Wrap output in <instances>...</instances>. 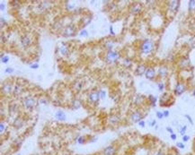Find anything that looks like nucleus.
Returning <instances> with one entry per match:
<instances>
[{"mask_svg":"<svg viewBox=\"0 0 195 155\" xmlns=\"http://www.w3.org/2000/svg\"><path fill=\"white\" fill-rule=\"evenodd\" d=\"M155 49V44L154 41L150 39H146L144 40L141 44H140V47H139V50H140V53L143 55H149L153 52V50Z\"/></svg>","mask_w":195,"mask_h":155,"instance_id":"nucleus-1","label":"nucleus"},{"mask_svg":"<svg viewBox=\"0 0 195 155\" xmlns=\"http://www.w3.org/2000/svg\"><path fill=\"white\" fill-rule=\"evenodd\" d=\"M121 59V54L119 51L111 49V50H107V52L105 56V60L108 64H116L119 60Z\"/></svg>","mask_w":195,"mask_h":155,"instance_id":"nucleus-2","label":"nucleus"},{"mask_svg":"<svg viewBox=\"0 0 195 155\" xmlns=\"http://www.w3.org/2000/svg\"><path fill=\"white\" fill-rule=\"evenodd\" d=\"M22 104L25 108L29 109V110H32V109H34L38 106V101L34 97L27 96L24 97L22 100Z\"/></svg>","mask_w":195,"mask_h":155,"instance_id":"nucleus-3","label":"nucleus"},{"mask_svg":"<svg viewBox=\"0 0 195 155\" xmlns=\"http://www.w3.org/2000/svg\"><path fill=\"white\" fill-rule=\"evenodd\" d=\"M76 30L77 28L76 27V25L74 24H68L67 26H65L61 34L63 37L65 38H70V37H73L76 35Z\"/></svg>","mask_w":195,"mask_h":155,"instance_id":"nucleus-4","label":"nucleus"},{"mask_svg":"<svg viewBox=\"0 0 195 155\" xmlns=\"http://www.w3.org/2000/svg\"><path fill=\"white\" fill-rule=\"evenodd\" d=\"M100 100H101L100 92L99 91H97V90H94V91H92L88 94V101L94 105L98 104Z\"/></svg>","mask_w":195,"mask_h":155,"instance_id":"nucleus-5","label":"nucleus"},{"mask_svg":"<svg viewBox=\"0 0 195 155\" xmlns=\"http://www.w3.org/2000/svg\"><path fill=\"white\" fill-rule=\"evenodd\" d=\"M142 10H143V5L139 2H135V3L131 4V6L129 7V12L134 15L140 14Z\"/></svg>","mask_w":195,"mask_h":155,"instance_id":"nucleus-6","label":"nucleus"},{"mask_svg":"<svg viewBox=\"0 0 195 155\" xmlns=\"http://www.w3.org/2000/svg\"><path fill=\"white\" fill-rule=\"evenodd\" d=\"M186 92V85L183 82H177L174 89V93L175 96H181Z\"/></svg>","mask_w":195,"mask_h":155,"instance_id":"nucleus-7","label":"nucleus"},{"mask_svg":"<svg viewBox=\"0 0 195 155\" xmlns=\"http://www.w3.org/2000/svg\"><path fill=\"white\" fill-rule=\"evenodd\" d=\"M143 118H144V115L142 114V112H140L139 110H135L131 114V122L133 123H139V121L143 120Z\"/></svg>","mask_w":195,"mask_h":155,"instance_id":"nucleus-8","label":"nucleus"},{"mask_svg":"<svg viewBox=\"0 0 195 155\" xmlns=\"http://www.w3.org/2000/svg\"><path fill=\"white\" fill-rule=\"evenodd\" d=\"M58 53L60 54V56L62 57H67L69 55V48L68 45L66 42H62L60 46L58 47Z\"/></svg>","mask_w":195,"mask_h":155,"instance_id":"nucleus-9","label":"nucleus"},{"mask_svg":"<svg viewBox=\"0 0 195 155\" xmlns=\"http://www.w3.org/2000/svg\"><path fill=\"white\" fill-rule=\"evenodd\" d=\"M180 7V1L179 0H173V1L168 2V10L173 13H177Z\"/></svg>","mask_w":195,"mask_h":155,"instance_id":"nucleus-10","label":"nucleus"},{"mask_svg":"<svg viewBox=\"0 0 195 155\" xmlns=\"http://www.w3.org/2000/svg\"><path fill=\"white\" fill-rule=\"evenodd\" d=\"M168 72H169L168 67L166 65H162V66H160L158 68L157 75H158V77H160V78H166V77L168 75Z\"/></svg>","mask_w":195,"mask_h":155,"instance_id":"nucleus-11","label":"nucleus"},{"mask_svg":"<svg viewBox=\"0 0 195 155\" xmlns=\"http://www.w3.org/2000/svg\"><path fill=\"white\" fill-rule=\"evenodd\" d=\"M147 67L146 65L144 64H139L137 67H136V69L134 71V74L137 76H141L143 75H145L146 71H147Z\"/></svg>","mask_w":195,"mask_h":155,"instance_id":"nucleus-12","label":"nucleus"},{"mask_svg":"<svg viewBox=\"0 0 195 155\" xmlns=\"http://www.w3.org/2000/svg\"><path fill=\"white\" fill-rule=\"evenodd\" d=\"M117 148L115 145H108L103 151V155H116Z\"/></svg>","mask_w":195,"mask_h":155,"instance_id":"nucleus-13","label":"nucleus"},{"mask_svg":"<svg viewBox=\"0 0 195 155\" xmlns=\"http://www.w3.org/2000/svg\"><path fill=\"white\" fill-rule=\"evenodd\" d=\"M21 45L23 46V48H28L29 46H31V39L30 38L29 35L27 34H24L23 36L21 37Z\"/></svg>","mask_w":195,"mask_h":155,"instance_id":"nucleus-14","label":"nucleus"},{"mask_svg":"<svg viewBox=\"0 0 195 155\" xmlns=\"http://www.w3.org/2000/svg\"><path fill=\"white\" fill-rule=\"evenodd\" d=\"M145 76H146V78L147 80H150V81L154 80L155 78V76H157V75H155V68L152 67H147L146 73H145Z\"/></svg>","mask_w":195,"mask_h":155,"instance_id":"nucleus-15","label":"nucleus"},{"mask_svg":"<svg viewBox=\"0 0 195 155\" xmlns=\"http://www.w3.org/2000/svg\"><path fill=\"white\" fill-rule=\"evenodd\" d=\"M171 99H172V96L169 95V93H167V92L163 93V94H162V96L160 97V106L167 105Z\"/></svg>","mask_w":195,"mask_h":155,"instance_id":"nucleus-16","label":"nucleus"},{"mask_svg":"<svg viewBox=\"0 0 195 155\" xmlns=\"http://www.w3.org/2000/svg\"><path fill=\"white\" fill-rule=\"evenodd\" d=\"M178 65H179V67L181 68H183V69H185L187 68L188 67H190V65H191V62H190V59H188V57H181L179 62H178Z\"/></svg>","mask_w":195,"mask_h":155,"instance_id":"nucleus-17","label":"nucleus"},{"mask_svg":"<svg viewBox=\"0 0 195 155\" xmlns=\"http://www.w3.org/2000/svg\"><path fill=\"white\" fill-rule=\"evenodd\" d=\"M13 91H14V88H13V86H12V84L10 82H6L5 84H3V86H2V92L4 94H9Z\"/></svg>","mask_w":195,"mask_h":155,"instance_id":"nucleus-18","label":"nucleus"},{"mask_svg":"<svg viewBox=\"0 0 195 155\" xmlns=\"http://www.w3.org/2000/svg\"><path fill=\"white\" fill-rule=\"evenodd\" d=\"M121 121V117L119 115H112L108 118V122L111 125H117Z\"/></svg>","mask_w":195,"mask_h":155,"instance_id":"nucleus-19","label":"nucleus"},{"mask_svg":"<svg viewBox=\"0 0 195 155\" xmlns=\"http://www.w3.org/2000/svg\"><path fill=\"white\" fill-rule=\"evenodd\" d=\"M70 106H71V108L74 109V110H76V109H78L81 108L82 106V101L79 100V99H73L72 101H71L70 103Z\"/></svg>","mask_w":195,"mask_h":155,"instance_id":"nucleus-20","label":"nucleus"},{"mask_svg":"<svg viewBox=\"0 0 195 155\" xmlns=\"http://www.w3.org/2000/svg\"><path fill=\"white\" fill-rule=\"evenodd\" d=\"M55 118L58 121H65L67 119V115L63 110H58L55 113Z\"/></svg>","mask_w":195,"mask_h":155,"instance_id":"nucleus-21","label":"nucleus"},{"mask_svg":"<svg viewBox=\"0 0 195 155\" xmlns=\"http://www.w3.org/2000/svg\"><path fill=\"white\" fill-rule=\"evenodd\" d=\"M14 126L16 128V129H20V128H22L23 126H24V121H23V119H22L21 118H15V120L14 121Z\"/></svg>","mask_w":195,"mask_h":155,"instance_id":"nucleus-22","label":"nucleus"},{"mask_svg":"<svg viewBox=\"0 0 195 155\" xmlns=\"http://www.w3.org/2000/svg\"><path fill=\"white\" fill-rule=\"evenodd\" d=\"M23 92V88L22 85L20 84H16L15 87H14V91H13V93H14L15 96H19L21 95Z\"/></svg>","mask_w":195,"mask_h":155,"instance_id":"nucleus-23","label":"nucleus"},{"mask_svg":"<svg viewBox=\"0 0 195 155\" xmlns=\"http://www.w3.org/2000/svg\"><path fill=\"white\" fill-rule=\"evenodd\" d=\"M83 88V82H79V81H76L73 82V89L75 92H80L81 90Z\"/></svg>","mask_w":195,"mask_h":155,"instance_id":"nucleus-24","label":"nucleus"},{"mask_svg":"<svg viewBox=\"0 0 195 155\" xmlns=\"http://www.w3.org/2000/svg\"><path fill=\"white\" fill-rule=\"evenodd\" d=\"M114 45H115V41H114L108 40V41H106L105 43V47L108 50H111V49H113Z\"/></svg>","mask_w":195,"mask_h":155,"instance_id":"nucleus-25","label":"nucleus"},{"mask_svg":"<svg viewBox=\"0 0 195 155\" xmlns=\"http://www.w3.org/2000/svg\"><path fill=\"white\" fill-rule=\"evenodd\" d=\"M51 4L50 2H42V4L39 5V8H41L42 11H47L50 7Z\"/></svg>","mask_w":195,"mask_h":155,"instance_id":"nucleus-26","label":"nucleus"},{"mask_svg":"<svg viewBox=\"0 0 195 155\" xmlns=\"http://www.w3.org/2000/svg\"><path fill=\"white\" fill-rule=\"evenodd\" d=\"M123 65L124 67H126L127 68H131L132 67V60L129 57H126V59H123Z\"/></svg>","mask_w":195,"mask_h":155,"instance_id":"nucleus-27","label":"nucleus"},{"mask_svg":"<svg viewBox=\"0 0 195 155\" xmlns=\"http://www.w3.org/2000/svg\"><path fill=\"white\" fill-rule=\"evenodd\" d=\"M148 100H149V102H150L151 106L155 107V103H157V97H155L154 95H149L148 96Z\"/></svg>","mask_w":195,"mask_h":155,"instance_id":"nucleus-28","label":"nucleus"},{"mask_svg":"<svg viewBox=\"0 0 195 155\" xmlns=\"http://www.w3.org/2000/svg\"><path fill=\"white\" fill-rule=\"evenodd\" d=\"M188 10L191 13L195 12V0H190L189 4H188Z\"/></svg>","mask_w":195,"mask_h":155,"instance_id":"nucleus-29","label":"nucleus"},{"mask_svg":"<svg viewBox=\"0 0 195 155\" xmlns=\"http://www.w3.org/2000/svg\"><path fill=\"white\" fill-rule=\"evenodd\" d=\"M76 143L78 144H80V145H82V144H86V137L83 136V135H80V136L77 137V138L76 139Z\"/></svg>","mask_w":195,"mask_h":155,"instance_id":"nucleus-30","label":"nucleus"},{"mask_svg":"<svg viewBox=\"0 0 195 155\" xmlns=\"http://www.w3.org/2000/svg\"><path fill=\"white\" fill-rule=\"evenodd\" d=\"M178 129H179V134L182 135V136H184V135H185V133L187 131V126H178Z\"/></svg>","mask_w":195,"mask_h":155,"instance_id":"nucleus-31","label":"nucleus"},{"mask_svg":"<svg viewBox=\"0 0 195 155\" xmlns=\"http://www.w3.org/2000/svg\"><path fill=\"white\" fill-rule=\"evenodd\" d=\"M6 128H7V126H6L5 123H4V122L2 121L1 123H0V134H3L4 132L6 131Z\"/></svg>","mask_w":195,"mask_h":155,"instance_id":"nucleus-32","label":"nucleus"},{"mask_svg":"<svg viewBox=\"0 0 195 155\" xmlns=\"http://www.w3.org/2000/svg\"><path fill=\"white\" fill-rule=\"evenodd\" d=\"M65 6H66V10L70 11V10H72V9H74L76 7V5L74 3H69V2H68L66 5H65Z\"/></svg>","mask_w":195,"mask_h":155,"instance_id":"nucleus-33","label":"nucleus"},{"mask_svg":"<svg viewBox=\"0 0 195 155\" xmlns=\"http://www.w3.org/2000/svg\"><path fill=\"white\" fill-rule=\"evenodd\" d=\"M79 36H80V37H84V38H86V37L89 36V32H88L87 30L83 29V30H81L80 32H79Z\"/></svg>","mask_w":195,"mask_h":155,"instance_id":"nucleus-34","label":"nucleus"},{"mask_svg":"<svg viewBox=\"0 0 195 155\" xmlns=\"http://www.w3.org/2000/svg\"><path fill=\"white\" fill-rule=\"evenodd\" d=\"M9 110H10V113H11V114L16 112V111H17V105H16V104H12V105H10V107H9Z\"/></svg>","mask_w":195,"mask_h":155,"instance_id":"nucleus-35","label":"nucleus"},{"mask_svg":"<svg viewBox=\"0 0 195 155\" xmlns=\"http://www.w3.org/2000/svg\"><path fill=\"white\" fill-rule=\"evenodd\" d=\"M157 88L160 92H163L165 90V82H157Z\"/></svg>","mask_w":195,"mask_h":155,"instance_id":"nucleus-36","label":"nucleus"},{"mask_svg":"<svg viewBox=\"0 0 195 155\" xmlns=\"http://www.w3.org/2000/svg\"><path fill=\"white\" fill-rule=\"evenodd\" d=\"M9 59H10L9 56H7V55H5L4 57H1V62H2L3 64H7V63H8V61H9Z\"/></svg>","mask_w":195,"mask_h":155,"instance_id":"nucleus-37","label":"nucleus"},{"mask_svg":"<svg viewBox=\"0 0 195 155\" xmlns=\"http://www.w3.org/2000/svg\"><path fill=\"white\" fill-rule=\"evenodd\" d=\"M99 92H100V97L102 100H105L106 98V92L105 90H99Z\"/></svg>","mask_w":195,"mask_h":155,"instance_id":"nucleus-38","label":"nucleus"},{"mask_svg":"<svg viewBox=\"0 0 195 155\" xmlns=\"http://www.w3.org/2000/svg\"><path fill=\"white\" fill-rule=\"evenodd\" d=\"M14 68L13 67H6L5 69V74H8V75H10V74H12V73H14Z\"/></svg>","mask_w":195,"mask_h":155,"instance_id":"nucleus-39","label":"nucleus"},{"mask_svg":"<svg viewBox=\"0 0 195 155\" xmlns=\"http://www.w3.org/2000/svg\"><path fill=\"white\" fill-rule=\"evenodd\" d=\"M39 67H40V65H39V63H37V62L30 65V68H31V69H38Z\"/></svg>","mask_w":195,"mask_h":155,"instance_id":"nucleus-40","label":"nucleus"},{"mask_svg":"<svg viewBox=\"0 0 195 155\" xmlns=\"http://www.w3.org/2000/svg\"><path fill=\"white\" fill-rule=\"evenodd\" d=\"M176 147L179 148V149H184L185 145H184V144L183 143V142H177V143H176Z\"/></svg>","mask_w":195,"mask_h":155,"instance_id":"nucleus-41","label":"nucleus"},{"mask_svg":"<svg viewBox=\"0 0 195 155\" xmlns=\"http://www.w3.org/2000/svg\"><path fill=\"white\" fill-rule=\"evenodd\" d=\"M155 116H157V118L158 119H163L164 118V115H163V112L162 111H157L155 112Z\"/></svg>","mask_w":195,"mask_h":155,"instance_id":"nucleus-42","label":"nucleus"},{"mask_svg":"<svg viewBox=\"0 0 195 155\" xmlns=\"http://www.w3.org/2000/svg\"><path fill=\"white\" fill-rule=\"evenodd\" d=\"M184 117L187 118L188 121H189V123L192 126V125H193V120H192V118L191 116H190V115H188V114H185V115H184Z\"/></svg>","mask_w":195,"mask_h":155,"instance_id":"nucleus-43","label":"nucleus"},{"mask_svg":"<svg viewBox=\"0 0 195 155\" xmlns=\"http://www.w3.org/2000/svg\"><path fill=\"white\" fill-rule=\"evenodd\" d=\"M23 140H22V139H19V138L16 139L15 141V144H16V147H20L23 144Z\"/></svg>","mask_w":195,"mask_h":155,"instance_id":"nucleus-44","label":"nucleus"},{"mask_svg":"<svg viewBox=\"0 0 195 155\" xmlns=\"http://www.w3.org/2000/svg\"><path fill=\"white\" fill-rule=\"evenodd\" d=\"M97 140H98V137H97L96 135H94V136H92V137H91L90 140H89L88 142H89V143H91V144H94V143H96Z\"/></svg>","mask_w":195,"mask_h":155,"instance_id":"nucleus-45","label":"nucleus"},{"mask_svg":"<svg viewBox=\"0 0 195 155\" xmlns=\"http://www.w3.org/2000/svg\"><path fill=\"white\" fill-rule=\"evenodd\" d=\"M148 125H149V126H151V127L155 126H157V120H155V119H152L151 121H149Z\"/></svg>","mask_w":195,"mask_h":155,"instance_id":"nucleus-46","label":"nucleus"},{"mask_svg":"<svg viewBox=\"0 0 195 155\" xmlns=\"http://www.w3.org/2000/svg\"><path fill=\"white\" fill-rule=\"evenodd\" d=\"M182 140H183V143H187V142L190 140V136H189V135L185 134V135H184V136H183V139H182Z\"/></svg>","mask_w":195,"mask_h":155,"instance_id":"nucleus-47","label":"nucleus"},{"mask_svg":"<svg viewBox=\"0 0 195 155\" xmlns=\"http://www.w3.org/2000/svg\"><path fill=\"white\" fill-rule=\"evenodd\" d=\"M109 31H110V34H111L112 36H115V32H114V30H113V25H111L109 28Z\"/></svg>","mask_w":195,"mask_h":155,"instance_id":"nucleus-48","label":"nucleus"},{"mask_svg":"<svg viewBox=\"0 0 195 155\" xmlns=\"http://www.w3.org/2000/svg\"><path fill=\"white\" fill-rule=\"evenodd\" d=\"M170 138H171V140L172 141H176V139H177V134H170Z\"/></svg>","mask_w":195,"mask_h":155,"instance_id":"nucleus-49","label":"nucleus"},{"mask_svg":"<svg viewBox=\"0 0 195 155\" xmlns=\"http://www.w3.org/2000/svg\"><path fill=\"white\" fill-rule=\"evenodd\" d=\"M0 21H1V28H3V27H4V25L6 23V22H5V18H4L3 16H1V18H0Z\"/></svg>","mask_w":195,"mask_h":155,"instance_id":"nucleus-50","label":"nucleus"},{"mask_svg":"<svg viewBox=\"0 0 195 155\" xmlns=\"http://www.w3.org/2000/svg\"><path fill=\"white\" fill-rule=\"evenodd\" d=\"M139 126H140V127H145V126H146V122L144 121V120H141V121H139Z\"/></svg>","mask_w":195,"mask_h":155,"instance_id":"nucleus-51","label":"nucleus"},{"mask_svg":"<svg viewBox=\"0 0 195 155\" xmlns=\"http://www.w3.org/2000/svg\"><path fill=\"white\" fill-rule=\"evenodd\" d=\"M163 115H164V118H168L169 116H170V112H169V110H164Z\"/></svg>","mask_w":195,"mask_h":155,"instance_id":"nucleus-52","label":"nucleus"},{"mask_svg":"<svg viewBox=\"0 0 195 155\" xmlns=\"http://www.w3.org/2000/svg\"><path fill=\"white\" fill-rule=\"evenodd\" d=\"M166 131L168 132V133H170V134H174V130H173V128L171 127V126H166Z\"/></svg>","mask_w":195,"mask_h":155,"instance_id":"nucleus-53","label":"nucleus"},{"mask_svg":"<svg viewBox=\"0 0 195 155\" xmlns=\"http://www.w3.org/2000/svg\"><path fill=\"white\" fill-rule=\"evenodd\" d=\"M155 155H166V153L164 152V151H163V150H158V151H157V152L155 153Z\"/></svg>","mask_w":195,"mask_h":155,"instance_id":"nucleus-54","label":"nucleus"},{"mask_svg":"<svg viewBox=\"0 0 195 155\" xmlns=\"http://www.w3.org/2000/svg\"><path fill=\"white\" fill-rule=\"evenodd\" d=\"M5 5L1 3V4H0V10L3 12V11H5Z\"/></svg>","mask_w":195,"mask_h":155,"instance_id":"nucleus-55","label":"nucleus"},{"mask_svg":"<svg viewBox=\"0 0 195 155\" xmlns=\"http://www.w3.org/2000/svg\"><path fill=\"white\" fill-rule=\"evenodd\" d=\"M41 103H43L44 105H47L48 104V101L46 100H44V99H42L41 100Z\"/></svg>","mask_w":195,"mask_h":155,"instance_id":"nucleus-56","label":"nucleus"},{"mask_svg":"<svg viewBox=\"0 0 195 155\" xmlns=\"http://www.w3.org/2000/svg\"><path fill=\"white\" fill-rule=\"evenodd\" d=\"M192 150H193V152H195V138H194L193 143H192Z\"/></svg>","mask_w":195,"mask_h":155,"instance_id":"nucleus-57","label":"nucleus"},{"mask_svg":"<svg viewBox=\"0 0 195 155\" xmlns=\"http://www.w3.org/2000/svg\"><path fill=\"white\" fill-rule=\"evenodd\" d=\"M192 95H193V96L195 97V88L193 89V91H192Z\"/></svg>","mask_w":195,"mask_h":155,"instance_id":"nucleus-58","label":"nucleus"},{"mask_svg":"<svg viewBox=\"0 0 195 155\" xmlns=\"http://www.w3.org/2000/svg\"><path fill=\"white\" fill-rule=\"evenodd\" d=\"M155 130H157V129H158V126H157V125L155 126Z\"/></svg>","mask_w":195,"mask_h":155,"instance_id":"nucleus-59","label":"nucleus"}]
</instances>
